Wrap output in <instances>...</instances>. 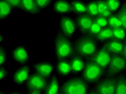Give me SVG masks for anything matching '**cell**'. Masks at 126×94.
<instances>
[{
    "instance_id": "18",
    "label": "cell",
    "mask_w": 126,
    "mask_h": 94,
    "mask_svg": "<svg viewBox=\"0 0 126 94\" xmlns=\"http://www.w3.org/2000/svg\"><path fill=\"white\" fill-rule=\"evenodd\" d=\"M61 85L59 76L54 73L48 79L47 86L43 94H57L60 92Z\"/></svg>"
},
{
    "instance_id": "40",
    "label": "cell",
    "mask_w": 126,
    "mask_h": 94,
    "mask_svg": "<svg viewBox=\"0 0 126 94\" xmlns=\"http://www.w3.org/2000/svg\"><path fill=\"white\" fill-rule=\"evenodd\" d=\"M122 55L125 57V58L126 59V43H125V47H124V52L122 53Z\"/></svg>"
},
{
    "instance_id": "7",
    "label": "cell",
    "mask_w": 126,
    "mask_h": 94,
    "mask_svg": "<svg viewBox=\"0 0 126 94\" xmlns=\"http://www.w3.org/2000/svg\"><path fill=\"white\" fill-rule=\"evenodd\" d=\"M48 81V79L34 72L31 73L24 87L27 92L36 90L43 92L47 86Z\"/></svg>"
},
{
    "instance_id": "30",
    "label": "cell",
    "mask_w": 126,
    "mask_h": 94,
    "mask_svg": "<svg viewBox=\"0 0 126 94\" xmlns=\"http://www.w3.org/2000/svg\"><path fill=\"white\" fill-rule=\"evenodd\" d=\"M35 1L39 10L42 11L47 9L51 4H53L54 1L53 0H35Z\"/></svg>"
},
{
    "instance_id": "41",
    "label": "cell",
    "mask_w": 126,
    "mask_h": 94,
    "mask_svg": "<svg viewBox=\"0 0 126 94\" xmlns=\"http://www.w3.org/2000/svg\"><path fill=\"white\" fill-rule=\"evenodd\" d=\"M88 94H99L97 93V92H96L95 90H94L93 89H92V88L91 90H90V93H88Z\"/></svg>"
},
{
    "instance_id": "9",
    "label": "cell",
    "mask_w": 126,
    "mask_h": 94,
    "mask_svg": "<svg viewBox=\"0 0 126 94\" xmlns=\"http://www.w3.org/2000/svg\"><path fill=\"white\" fill-rule=\"evenodd\" d=\"M31 67L29 64L20 65L14 70L12 80L14 84L17 86L24 85L31 74Z\"/></svg>"
},
{
    "instance_id": "27",
    "label": "cell",
    "mask_w": 126,
    "mask_h": 94,
    "mask_svg": "<svg viewBox=\"0 0 126 94\" xmlns=\"http://www.w3.org/2000/svg\"><path fill=\"white\" fill-rule=\"evenodd\" d=\"M114 39L120 41H125L126 39V31L122 27L113 28Z\"/></svg>"
},
{
    "instance_id": "34",
    "label": "cell",
    "mask_w": 126,
    "mask_h": 94,
    "mask_svg": "<svg viewBox=\"0 0 126 94\" xmlns=\"http://www.w3.org/2000/svg\"><path fill=\"white\" fill-rule=\"evenodd\" d=\"M7 1L13 9H21L22 0H7Z\"/></svg>"
},
{
    "instance_id": "26",
    "label": "cell",
    "mask_w": 126,
    "mask_h": 94,
    "mask_svg": "<svg viewBox=\"0 0 126 94\" xmlns=\"http://www.w3.org/2000/svg\"><path fill=\"white\" fill-rule=\"evenodd\" d=\"M108 9L112 13H116L120 9L122 1L120 0H106Z\"/></svg>"
},
{
    "instance_id": "32",
    "label": "cell",
    "mask_w": 126,
    "mask_h": 94,
    "mask_svg": "<svg viewBox=\"0 0 126 94\" xmlns=\"http://www.w3.org/2000/svg\"><path fill=\"white\" fill-rule=\"evenodd\" d=\"M96 3L98 6L99 15H101L103 13L108 10L106 0H96Z\"/></svg>"
},
{
    "instance_id": "3",
    "label": "cell",
    "mask_w": 126,
    "mask_h": 94,
    "mask_svg": "<svg viewBox=\"0 0 126 94\" xmlns=\"http://www.w3.org/2000/svg\"><path fill=\"white\" fill-rule=\"evenodd\" d=\"M91 90V85L80 75H76L63 81L60 91L64 94H88Z\"/></svg>"
},
{
    "instance_id": "12",
    "label": "cell",
    "mask_w": 126,
    "mask_h": 94,
    "mask_svg": "<svg viewBox=\"0 0 126 94\" xmlns=\"http://www.w3.org/2000/svg\"><path fill=\"white\" fill-rule=\"evenodd\" d=\"M111 57H112L111 54L104 47L100 46L95 54L89 60L99 65L102 69L106 70L110 65Z\"/></svg>"
},
{
    "instance_id": "2",
    "label": "cell",
    "mask_w": 126,
    "mask_h": 94,
    "mask_svg": "<svg viewBox=\"0 0 126 94\" xmlns=\"http://www.w3.org/2000/svg\"><path fill=\"white\" fill-rule=\"evenodd\" d=\"M53 52L57 60L69 59L74 54V42L58 30L53 42Z\"/></svg>"
},
{
    "instance_id": "45",
    "label": "cell",
    "mask_w": 126,
    "mask_h": 94,
    "mask_svg": "<svg viewBox=\"0 0 126 94\" xmlns=\"http://www.w3.org/2000/svg\"><path fill=\"white\" fill-rule=\"evenodd\" d=\"M125 74H126V72L125 73Z\"/></svg>"
},
{
    "instance_id": "5",
    "label": "cell",
    "mask_w": 126,
    "mask_h": 94,
    "mask_svg": "<svg viewBox=\"0 0 126 94\" xmlns=\"http://www.w3.org/2000/svg\"><path fill=\"white\" fill-rule=\"evenodd\" d=\"M126 72V59L122 55H113L105 76L117 77Z\"/></svg>"
},
{
    "instance_id": "23",
    "label": "cell",
    "mask_w": 126,
    "mask_h": 94,
    "mask_svg": "<svg viewBox=\"0 0 126 94\" xmlns=\"http://www.w3.org/2000/svg\"><path fill=\"white\" fill-rule=\"evenodd\" d=\"M115 94H126V75L125 73L117 76Z\"/></svg>"
},
{
    "instance_id": "19",
    "label": "cell",
    "mask_w": 126,
    "mask_h": 94,
    "mask_svg": "<svg viewBox=\"0 0 126 94\" xmlns=\"http://www.w3.org/2000/svg\"><path fill=\"white\" fill-rule=\"evenodd\" d=\"M20 10L31 15H37L41 12L36 3L35 0H22Z\"/></svg>"
},
{
    "instance_id": "28",
    "label": "cell",
    "mask_w": 126,
    "mask_h": 94,
    "mask_svg": "<svg viewBox=\"0 0 126 94\" xmlns=\"http://www.w3.org/2000/svg\"><path fill=\"white\" fill-rule=\"evenodd\" d=\"M108 27L111 28L122 27V24L116 13H114L108 19Z\"/></svg>"
},
{
    "instance_id": "33",
    "label": "cell",
    "mask_w": 126,
    "mask_h": 94,
    "mask_svg": "<svg viewBox=\"0 0 126 94\" xmlns=\"http://www.w3.org/2000/svg\"><path fill=\"white\" fill-rule=\"evenodd\" d=\"M101 28H102L99 27L98 24H96L95 22H94L87 35L95 38L100 32V31H101Z\"/></svg>"
},
{
    "instance_id": "11",
    "label": "cell",
    "mask_w": 126,
    "mask_h": 94,
    "mask_svg": "<svg viewBox=\"0 0 126 94\" xmlns=\"http://www.w3.org/2000/svg\"><path fill=\"white\" fill-rule=\"evenodd\" d=\"M11 58L20 65L28 64L30 57L28 48L23 45H17L11 50Z\"/></svg>"
},
{
    "instance_id": "35",
    "label": "cell",
    "mask_w": 126,
    "mask_h": 94,
    "mask_svg": "<svg viewBox=\"0 0 126 94\" xmlns=\"http://www.w3.org/2000/svg\"><path fill=\"white\" fill-rule=\"evenodd\" d=\"M9 74V70L4 66H0V81H3Z\"/></svg>"
},
{
    "instance_id": "17",
    "label": "cell",
    "mask_w": 126,
    "mask_h": 94,
    "mask_svg": "<svg viewBox=\"0 0 126 94\" xmlns=\"http://www.w3.org/2000/svg\"><path fill=\"white\" fill-rule=\"evenodd\" d=\"M54 64H55V73L59 77L67 78L71 75L70 59L57 60Z\"/></svg>"
},
{
    "instance_id": "29",
    "label": "cell",
    "mask_w": 126,
    "mask_h": 94,
    "mask_svg": "<svg viewBox=\"0 0 126 94\" xmlns=\"http://www.w3.org/2000/svg\"><path fill=\"white\" fill-rule=\"evenodd\" d=\"M8 60V52L4 45L0 46V66H4Z\"/></svg>"
},
{
    "instance_id": "15",
    "label": "cell",
    "mask_w": 126,
    "mask_h": 94,
    "mask_svg": "<svg viewBox=\"0 0 126 94\" xmlns=\"http://www.w3.org/2000/svg\"><path fill=\"white\" fill-rule=\"evenodd\" d=\"M125 42L112 39L104 42L101 46L106 49L110 54L113 55H122L124 50Z\"/></svg>"
},
{
    "instance_id": "44",
    "label": "cell",
    "mask_w": 126,
    "mask_h": 94,
    "mask_svg": "<svg viewBox=\"0 0 126 94\" xmlns=\"http://www.w3.org/2000/svg\"><path fill=\"white\" fill-rule=\"evenodd\" d=\"M125 43H126V40H125Z\"/></svg>"
},
{
    "instance_id": "21",
    "label": "cell",
    "mask_w": 126,
    "mask_h": 94,
    "mask_svg": "<svg viewBox=\"0 0 126 94\" xmlns=\"http://www.w3.org/2000/svg\"><path fill=\"white\" fill-rule=\"evenodd\" d=\"M95 38L100 44H102L104 42L114 39L113 28L107 27L101 28V31L98 34Z\"/></svg>"
},
{
    "instance_id": "36",
    "label": "cell",
    "mask_w": 126,
    "mask_h": 94,
    "mask_svg": "<svg viewBox=\"0 0 126 94\" xmlns=\"http://www.w3.org/2000/svg\"><path fill=\"white\" fill-rule=\"evenodd\" d=\"M113 14H114V13H111L110 11L108 9L107 11H106L105 12H104V13L102 14L101 15H100V16H102L104 17L107 18L108 19L111 15H113Z\"/></svg>"
},
{
    "instance_id": "39",
    "label": "cell",
    "mask_w": 126,
    "mask_h": 94,
    "mask_svg": "<svg viewBox=\"0 0 126 94\" xmlns=\"http://www.w3.org/2000/svg\"><path fill=\"white\" fill-rule=\"evenodd\" d=\"M7 94H27V93H21L18 92H12L9 93H7Z\"/></svg>"
},
{
    "instance_id": "42",
    "label": "cell",
    "mask_w": 126,
    "mask_h": 94,
    "mask_svg": "<svg viewBox=\"0 0 126 94\" xmlns=\"http://www.w3.org/2000/svg\"><path fill=\"white\" fill-rule=\"evenodd\" d=\"M0 94H7V93H5L4 91H3L2 90H0Z\"/></svg>"
},
{
    "instance_id": "1",
    "label": "cell",
    "mask_w": 126,
    "mask_h": 94,
    "mask_svg": "<svg viewBox=\"0 0 126 94\" xmlns=\"http://www.w3.org/2000/svg\"><path fill=\"white\" fill-rule=\"evenodd\" d=\"M73 42L74 54L87 60L95 54L101 46L95 38L88 35H80Z\"/></svg>"
},
{
    "instance_id": "25",
    "label": "cell",
    "mask_w": 126,
    "mask_h": 94,
    "mask_svg": "<svg viewBox=\"0 0 126 94\" xmlns=\"http://www.w3.org/2000/svg\"><path fill=\"white\" fill-rule=\"evenodd\" d=\"M122 24V27L126 31V2L122 1L121 7L116 13Z\"/></svg>"
},
{
    "instance_id": "6",
    "label": "cell",
    "mask_w": 126,
    "mask_h": 94,
    "mask_svg": "<svg viewBox=\"0 0 126 94\" xmlns=\"http://www.w3.org/2000/svg\"><path fill=\"white\" fill-rule=\"evenodd\" d=\"M117 77L104 76L101 80L93 85L92 89L99 94H115Z\"/></svg>"
},
{
    "instance_id": "16",
    "label": "cell",
    "mask_w": 126,
    "mask_h": 94,
    "mask_svg": "<svg viewBox=\"0 0 126 94\" xmlns=\"http://www.w3.org/2000/svg\"><path fill=\"white\" fill-rule=\"evenodd\" d=\"M52 11L56 15H70L72 13V7L70 2L66 0H57L54 1L52 5Z\"/></svg>"
},
{
    "instance_id": "37",
    "label": "cell",
    "mask_w": 126,
    "mask_h": 94,
    "mask_svg": "<svg viewBox=\"0 0 126 94\" xmlns=\"http://www.w3.org/2000/svg\"><path fill=\"white\" fill-rule=\"evenodd\" d=\"M43 92L40 91H29L27 92V94H43Z\"/></svg>"
},
{
    "instance_id": "31",
    "label": "cell",
    "mask_w": 126,
    "mask_h": 94,
    "mask_svg": "<svg viewBox=\"0 0 126 94\" xmlns=\"http://www.w3.org/2000/svg\"><path fill=\"white\" fill-rule=\"evenodd\" d=\"M94 21L102 28L108 27V19L102 16L99 15L94 18Z\"/></svg>"
},
{
    "instance_id": "43",
    "label": "cell",
    "mask_w": 126,
    "mask_h": 94,
    "mask_svg": "<svg viewBox=\"0 0 126 94\" xmlns=\"http://www.w3.org/2000/svg\"><path fill=\"white\" fill-rule=\"evenodd\" d=\"M57 94H63V93H62V92H61V91H60V92H59V93H57Z\"/></svg>"
},
{
    "instance_id": "10",
    "label": "cell",
    "mask_w": 126,
    "mask_h": 94,
    "mask_svg": "<svg viewBox=\"0 0 126 94\" xmlns=\"http://www.w3.org/2000/svg\"><path fill=\"white\" fill-rule=\"evenodd\" d=\"M32 67L35 72L47 79H49L55 73V64L50 61L33 62Z\"/></svg>"
},
{
    "instance_id": "8",
    "label": "cell",
    "mask_w": 126,
    "mask_h": 94,
    "mask_svg": "<svg viewBox=\"0 0 126 94\" xmlns=\"http://www.w3.org/2000/svg\"><path fill=\"white\" fill-rule=\"evenodd\" d=\"M58 30L66 37L72 39L77 30L75 19L70 15L61 16L59 21Z\"/></svg>"
},
{
    "instance_id": "38",
    "label": "cell",
    "mask_w": 126,
    "mask_h": 94,
    "mask_svg": "<svg viewBox=\"0 0 126 94\" xmlns=\"http://www.w3.org/2000/svg\"><path fill=\"white\" fill-rule=\"evenodd\" d=\"M5 40V38H4V36L2 35V34H0V42L1 43H2V42H3Z\"/></svg>"
},
{
    "instance_id": "24",
    "label": "cell",
    "mask_w": 126,
    "mask_h": 94,
    "mask_svg": "<svg viewBox=\"0 0 126 94\" xmlns=\"http://www.w3.org/2000/svg\"><path fill=\"white\" fill-rule=\"evenodd\" d=\"M86 2L87 13L93 18L99 16L96 0H89Z\"/></svg>"
},
{
    "instance_id": "4",
    "label": "cell",
    "mask_w": 126,
    "mask_h": 94,
    "mask_svg": "<svg viewBox=\"0 0 126 94\" xmlns=\"http://www.w3.org/2000/svg\"><path fill=\"white\" fill-rule=\"evenodd\" d=\"M105 70L92 61L88 60L80 75L81 78L90 85H94L104 78Z\"/></svg>"
},
{
    "instance_id": "14",
    "label": "cell",
    "mask_w": 126,
    "mask_h": 94,
    "mask_svg": "<svg viewBox=\"0 0 126 94\" xmlns=\"http://www.w3.org/2000/svg\"><path fill=\"white\" fill-rule=\"evenodd\" d=\"M70 61L71 68V76L80 75L85 67L87 60L76 54H74L70 58Z\"/></svg>"
},
{
    "instance_id": "22",
    "label": "cell",
    "mask_w": 126,
    "mask_h": 94,
    "mask_svg": "<svg viewBox=\"0 0 126 94\" xmlns=\"http://www.w3.org/2000/svg\"><path fill=\"white\" fill-rule=\"evenodd\" d=\"M13 9L7 0L0 1V20L3 21L10 17L13 13Z\"/></svg>"
},
{
    "instance_id": "13",
    "label": "cell",
    "mask_w": 126,
    "mask_h": 94,
    "mask_svg": "<svg viewBox=\"0 0 126 94\" xmlns=\"http://www.w3.org/2000/svg\"><path fill=\"white\" fill-rule=\"evenodd\" d=\"M75 19L77 30L80 35H87L92 25L94 22V18L87 13L76 16Z\"/></svg>"
},
{
    "instance_id": "20",
    "label": "cell",
    "mask_w": 126,
    "mask_h": 94,
    "mask_svg": "<svg viewBox=\"0 0 126 94\" xmlns=\"http://www.w3.org/2000/svg\"><path fill=\"white\" fill-rule=\"evenodd\" d=\"M70 2L72 7V13L75 16L87 13L86 2L81 0H71Z\"/></svg>"
}]
</instances>
